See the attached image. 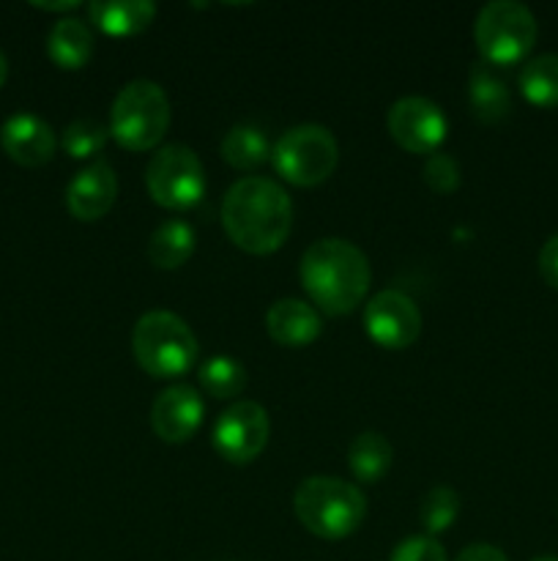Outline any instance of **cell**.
I'll list each match as a JSON object with an SVG mask.
<instances>
[{
	"label": "cell",
	"mask_w": 558,
	"mask_h": 561,
	"mask_svg": "<svg viewBox=\"0 0 558 561\" xmlns=\"http://www.w3.org/2000/svg\"><path fill=\"white\" fill-rule=\"evenodd\" d=\"M170 129V99L153 80H131L109 110V135L126 151H151Z\"/></svg>",
	"instance_id": "5"
},
{
	"label": "cell",
	"mask_w": 558,
	"mask_h": 561,
	"mask_svg": "<svg viewBox=\"0 0 558 561\" xmlns=\"http://www.w3.org/2000/svg\"><path fill=\"white\" fill-rule=\"evenodd\" d=\"M202 416H206V403L200 392L186 383L162 389L151 405V427L162 442L184 444L200 431Z\"/></svg>",
	"instance_id": "12"
},
{
	"label": "cell",
	"mask_w": 558,
	"mask_h": 561,
	"mask_svg": "<svg viewBox=\"0 0 558 561\" xmlns=\"http://www.w3.org/2000/svg\"><path fill=\"white\" fill-rule=\"evenodd\" d=\"M468 104L479 124H498L512 110V93L496 66L476 60L468 71Z\"/></svg>",
	"instance_id": "16"
},
{
	"label": "cell",
	"mask_w": 558,
	"mask_h": 561,
	"mask_svg": "<svg viewBox=\"0 0 558 561\" xmlns=\"http://www.w3.org/2000/svg\"><path fill=\"white\" fill-rule=\"evenodd\" d=\"M531 561H558L556 557H536V559H531Z\"/></svg>",
	"instance_id": "32"
},
{
	"label": "cell",
	"mask_w": 558,
	"mask_h": 561,
	"mask_svg": "<svg viewBox=\"0 0 558 561\" xmlns=\"http://www.w3.org/2000/svg\"><path fill=\"white\" fill-rule=\"evenodd\" d=\"M107 137L109 126L98 124V121L93 118H77L71 121L63 129V135H60V146H63V151L69 153L71 159H88L102 153V148L107 146Z\"/></svg>",
	"instance_id": "25"
},
{
	"label": "cell",
	"mask_w": 558,
	"mask_h": 561,
	"mask_svg": "<svg viewBox=\"0 0 558 561\" xmlns=\"http://www.w3.org/2000/svg\"><path fill=\"white\" fill-rule=\"evenodd\" d=\"M36 9L42 11H74L80 9V3H74V0H66V3H33Z\"/></svg>",
	"instance_id": "30"
},
{
	"label": "cell",
	"mask_w": 558,
	"mask_h": 561,
	"mask_svg": "<svg viewBox=\"0 0 558 561\" xmlns=\"http://www.w3.org/2000/svg\"><path fill=\"white\" fill-rule=\"evenodd\" d=\"M339 146L321 124H299L271 148V164L288 184L317 186L337 170Z\"/></svg>",
	"instance_id": "7"
},
{
	"label": "cell",
	"mask_w": 558,
	"mask_h": 561,
	"mask_svg": "<svg viewBox=\"0 0 558 561\" xmlns=\"http://www.w3.org/2000/svg\"><path fill=\"white\" fill-rule=\"evenodd\" d=\"M88 16L107 36H137L151 27L156 5L151 0H96L88 5Z\"/></svg>",
	"instance_id": "17"
},
{
	"label": "cell",
	"mask_w": 558,
	"mask_h": 561,
	"mask_svg": "<svg viewBox=\"0 0 558 561\" xmlns=\"http://www.w3.org/2000/svg\"><path fill=\"white\" fill-rule=\"evenodd\" d=\"M386 126L392 140L410 153H435L449 129L443 110L425 96L397 99L388 110Z\"/></svg>",
	"instance_id": "10"
},
{
	"label": "cell",
	"mask_w": 558,
	"mask_h": 561,
	"mask_svg": "<svg viewBox=\"0 0 558 561\" xmlns=\"http://www.w3.org/2000/svg\"><path fill=\"white\" fill-rule=\"evenodd\" d=\"M425 184L438 195H449L460 186V164L449 153H430L425 162Z\"/></svg>",
	"instance_id": "26"
},
{
	"label": "cell",
	"mask_w": 558,
	"mask_h": 561,
	"mask_svg": "<svg viewBox=\"0 0 558 561\" xmlns=\"http://www.w3.org/2000/svg\"><path fill=\"white\" fill-rule=\"evenodd\" d=\"M301 285L323 316H348L370 290V261L345 239H321L306 247L299 266Z\"/></svg>",
	"instance_id": "2"
},
{
	"label": "cell",
	"mask_w": 558,
	"mask_h": 561,
	"mask_svg": "<svg viewBox=\"0 0 558 561\" xmlns=\"http://www.w3.org/2000/svg\"><path fill=\"white\" fill-rule=\"evenodd\" d=\"M195 228L189 222L167 219L148 239V261L156 268H164V272L184 266L191 257V252H195Z\"/></svg>",
	"instance_id": "19"
},
{
	"label": "cell",
	"mask_w": 558,
	"mask_h": 561,
	"mask_svg": "<svg viewBox=\"0 0 558 561\" xmlns=\"http://www.w3.org/2000/svg\"><path fill=\"white\" fill-rule=\"evenodd\" d=\"M454 561H509V559L503 557L501 548L490 546V542H474V546L463 548L460 557Z\"/></svg>",
	"instance_id": "29"
},
{
	"label": "cell",
	"mask_w": 558,
	"mask_h": 561,
	"mask_svg": "<svg viewBox=\"0 0 558 561\" xmlns=\"http://www.w3.org/2000/svg\"><path fill=\"white\" fill-rule=\"evenodd\" d=\"M148 195L162 208L184 211L197 206L206 195V170L189 146L170 142L151 157L146 168Z\"/></svg>",
	"instance_id": "8"
},
{
	"label": "cell",
	"mask_w": 558,
	"mask_h": 561,
	"mask_svg": "<svg viewBox=\"0 0 558 561\" xmlns=\"http://www.w3.org/2000/svg\"><path fill=\"white\" fill-rule=\"evenodd\" d=\"M0 146L11 162L22 168H42L55 157L58 137L53 126L33 113H14L0 126Z\"/></svg>",
	"instance_id": "14"
},
{
	"label": "cell",
	"mask_w": 558,
	"mask_h": 561,
	"mask_svg": "<svg viewBox=\"0 0 558 561\" xmlns=\"http://www.w3.org/2000/svg\"><path fill=\"white\" fill-rule=\"evenodd\" d=\"M293 513L310 535L345 540L367 518V499L339 477H306L293 493Z\"/></svg>",
	"instance_id": "3"
},
{
	"label": "cell",
	"mask_w": 558,
	"mask_h": 561,
	"mask_svg": "<svg viewBox=\"0 0 558 561\" xmlns=\"http://www.w3.org/2000/svg\"><path fill=\"white\" fill-rule=\"evenodd\" d=\"M222 228L239 250L271 255L288 241L293 228V201L271 179L246 175L222 197Z\"/></svg>",
	"instance_id": "1"
},
{
	"label": "cell",
	"mask_w": 558,
	"mask_h": 561,
	"mask_svg": "<svg viewBox=\"0 0 558 561\" xmlns=\"http://www.w3.org/2000/svg\"><path fill=\"white\" fill-rule=\"evenodd\" d=\"M47 53L58 69L77 71L91 60L93 55V33L77 16H63L53 25L47 38Z\"/></svg>",
	"instance_id": "18"
},
{
	"label": "cell",
	"mask_w": 558,
	"mask_h": 561,
	"mask_svg": "<svg viewBox=\"0 0 558 561\" xmlns=\"http://www.w3.org/2000/svg\"><path fill=\"white\" fill-rule=\"evenodd\" d=\"M388 561H449L435 537H408L392 551Z\"/></svg>",
	"instance_id": "27"
},
{
	"label": "cell",
	"mask_w": 558,
	"mask_h": 561,
	"mask_svg": "<svg viewBox=\"0 0 558 561\" xmlns=\"http://www.w3.org/2000/svg\"><path fill=\"white\" fill-rule=\"evenodd\" d=\"M268 436H271V422H268L266 409L252 400L230 405L222 411L213 425L211 444L219 453V458L228 463H252L257 455L266 449Z\"/></svg>",
	"instance_id": "9"
},
{
	"label": "cell",
	"mask_w": 558,
	"mask_h": 561,
	"mask_svg": "<svg viewBox=\"0 0 558 561\" xmlns=\"http://www.w3.org/2000/svg\"><path fill=\"white\" fill-rule=\"evenodd\" d=\"M135 359L148 376L181 378L197 359V337L189 323L170 310H151L131 332Z\"/></svg>",
	"instance_id": "4"
},
{
	"label": "cell",
	"mask_w": 558,
	"mask_h": 561,
	"mask_svg": "<svg viewBox=\"0 0 558 561\" xmlns=\"http://www.w3.org/2000/svg\"><path fill=\"white\" fill-rule=\"evenodd\" d=\"M266 329L271 340L284 348H304L323 332L321 312L301 299H279L268 307Z\"/></svg>",
	"instance_id": "15"
},
{
	"label": "cell",
	"mask_w": 558,
	"mask_h": 561,
	"mask_svg": "<svg viewBox=\"0 0 558 561\" xmlns=\"http://www.w3.org/2000/svg\"><path fill=\"white\" fill-rule=\"evenodd\" d=\"M539 274L550 288L558 290V236H550L539 250Z\"/></svg>",
	"instance_id": "28"
},
{
	"label": "cell",
	"mask_w": 558,
	"mask_h": 561,
	"mask_svg": "<svg viewBox=\"0 0 558 561\" xmlns=\"http://www.w3.org/2000/svg\"><path fill=\"white\" fill-rule=\"evenodd\" d=\"M474 38L485 64L512 66L534 47L536 20L518 0H492L476 14Z\"/></svg>",
	"instance_id": "6"
},
{
	"label": "cell",
	"mask_w": 558,
	"mask_h": 561,
	"mask_svg": "<svg viewBox=\"0 0 558 561\" xmlns=\"http://www.w3.org/2000/svg\"><path fill=\"white\" fill-rule=\"evenodd\" d=\"M520 91L536 107H558V53L531 58L520 71Z\"/></svg>",
	"instance_id": "22"
},
{
	"label": "cell",
	"mask_w": 558,
	"mask_h": 561,
	"mask_svg": "<svg viewBox=\"0 0 558 561\" xmlns=\"http://www.w3.org/2000/svg\"><path fill=\"white\" fill-rule=\"evenodd\" d=\"M115 197H118V175H115L113 164L104 159L82 168L66 186V208L80 222L102 219L115 206Z\"/></svg>",
	"instance_id": "13"
},
{
	"label": "cell",
	"mask_w": 558,
	"mask_h": 561,
	"mask_svg": "<svg viewBox=\"0 0 558 561\" xmlns=\"http://www.w3.org/2000/svg\"><path fill=\"white\" fill-rule=\"evenodd\" d=\"M457 513H460L457 491H452V488L446 485H438L432 488V491H427L419 507V518H421V526L427 529V537H435L441 535V531H446L449 526L457 520Z\"/></svg>",
	"instance_id": "24"
},
{
	"label": "cell",
	"mask_w": 558,
	"mask_h": 561,
	"mask_svg": "<svg viewBox=\"0 0 558 561\" xmlns=\"http://www.w3.org/2000/svg\"><path fill=\"white\" fill-rule=\"evenodd\" d=\"M222 159L235 170H255L271 159V146L257 126L239 124L224 135Z\"/></svg>",
	"instance_id": "21"
},
{
	"label": "cell",
	"mask_w": 558,
	"mask_h": 561,
	"mask_svg": "<svg viewBox=\"0 0 558 561\" xmlns=\"http://www.w3.org/2000/svg\"><path fill=\"white\" fill-rule=\"evenodd\" d=\"M197 378H200V387L217 400L235 398L246 389V367L230 356H211L202 362Z\"/></svg>",
	"instance_id": "23"
},
{
	"label": "cell",
	"mask_w": 558,
	"mask_h": 561,
	"mask_svg": "<svg viewBox=\"0 0 558 561\" xmlns=\"http://www.w3.org/2000/svg\"><path fill=\"white\" fill-rule=\"evenodd\" d=\"M364 329L381 348L403 351L416 343L421 332V312L410 296L399 290H381L364 307Z\"/></svg>",
	"instance_id": "11"
},
{
	"label": "cell",
	"mask_w": 558,
	"mask_h": 561,
	"mask_svg": "<svg viewBox=\"0 0 558 561\" xmlns=\"http://www.w3.org/2000/svg\"><path fill=\"white\" fill-rule=\"evenodd\" d=\"M394 449L388 438L377 431H364L350 442L348 447V466L353 477L364 485H375L392 469Z\"/></svg>",
	"instance_id": "20"
},
{
	"label": "cell",
	"mask_w": 558,
	"mask_h": 561,
	"mask_svg": "<svg viewBox=\"0 0 558 561\" xmlns=\"http://www.w3.org/2000/svg\"><path fill=\"white\" fill-rule=\"evenodd\" d=\"M5 77H9V60H5L3 49H0V88H3Z\"/></svg>",
	"instance_id": "31"
}]
</instances>
